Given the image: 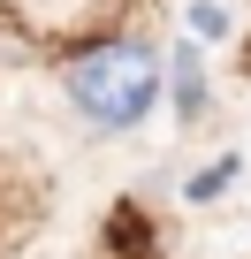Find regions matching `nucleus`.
I'll return each instance as SVG.
<instances>
[{
  "label": "nucleus",
  "instance_id": "1",
  "mask_svg": "<svg viewBox=\"0 0 251 259\" xmlns=\"http://www.w3.org/2000/svg\"><path fill=\"white\" fill-rule=\"evenodd\" d=\"M61 92L91 130H137L153 114V99H160V54L145 38H99L91 54L69 61Z\"/></svg>",
  "mask_w": 251,
  "mask_h": 259
},
{
  "label": "nucleus",
  "instance_id": "2",
  "mask_svg": "<svg viewBox=\"0 0 251 259\" xmlns=\"http://www.w3.org/2000/svg\"><path fill=\"white\" fill-rule=\"evenodd\" d=\"M160 76H168V92H175V114H183V122H198V114H206V69H198V38H175Z\"/></svg>",
  "mask_w": 251,
  "mask_h": 259
},
{
  "label": "nucleus",
  "instance_id": "3",
  "mask_svg": "<svg viewBox=\"0 0 251 259\" xmlns=\"http://www.w3.org/2000/svg\"><path fill=\"white\" fill-rule=\"evenodd\" d=\"M221 31H228V8H221V0H190V38H198V46H213Z\"/></svg>",
  "mask_w": 251,
  "mask_h": 259
},
{
  "label": "nucleus",
  "instance_id": "4",
  "mask_svg": "<svg viewBox=\"0 0 251 259\" xmlns=\"http://www.w3.org/2000/svg\"><path fill=\"white\" fill-rule=\"evenodd\" d=\"M228 176H236V160H221V168H206V176H198V183H190V198H213V191H221V183H228Z\"/></svg>",
  "mask_w": 251,
  "mask_h": 259
}]
</instances>
